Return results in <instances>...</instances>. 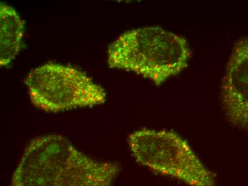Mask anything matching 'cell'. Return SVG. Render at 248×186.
<instances>
[{"instance_id":"cell-1","label":"cell","mask_w":248,"mask_h":186,"mask_svg":"<svg viewBox=\"0 0 248 186\" xmlns=\"http://www.w3.org/2000/svg\"><path fill=\"white\" fill-rule=\"evenodd\" d=\"M119 163L90 158L60 135L30 142L14 172L12 186H111Z\"/></svg>"},{"instance_id":"cell-2","label":"cell","mask_w":248,"mask_h":186,"mask_svg":"<svg viewBox=\"0 0 248 186\" xmlns=\"http://www.w3.org/2000/svg\"><path fill=\"white\" fill-rule=\"evenodd\" d=\"M191 50L187 40L160 27L128 30L107 51L110 68L132 72L161 85L188 65Z\"/></svg>"},{"instance_id":"cell-3","label":"cell","mask_w":248,"mask_h":186,"mask_svg":"<svg viewBox=\"0 0 248 186\" xmlns=\"http://www.w3.org/2000/svg\"><path fill=\"white\" fill-rule=\"evenodd\" d=\"M128 144L137 162L155 173L190 186H216L215 174L173 131L139 130L130 135Z\"/></svg>"},{"instance_id":"cell-4","label":"cell","mask_w":248,"mask_h":186,"mask_svg":"<svg viewBox=\"0 0 248 186\" xmlns=\"http://www.w3.org/2000/svg\"><path fill=\"white\" fill-rule=\"evenodd\" d=\"M25 85L31 103L45 112L64 111L102 105L107 93L81 69L49 63L29 73Z\"/></svg>"},{"instance_id":"cell-5","label":"cell","mask_w":248,"mask_h":186,"mask_svg":"<svg viewBox=\"0 0 248 186\" xmlns=\"http://www.w3.org/2000/svg\"><path fill=\"white\" fill-rule=\"evenodd\" d=\"M225 116L236 127L248 131V37L236 42L222 81Z\"/></svg>"},{"instance_id":"cell-6","label":"cell","mask_w":248,"mask_h":186,"mask_svg":"<svg viewBox=\"0 0 248 186\" xmlns=\"http://www.w3.org/2000/svg\"><path fill=\"white\" fill-rule=\"evenodd\" d=\"M25 22L16 10L0 4V66L6 67L16 58L23 45Z\"/></svg>"}]
</instances>
